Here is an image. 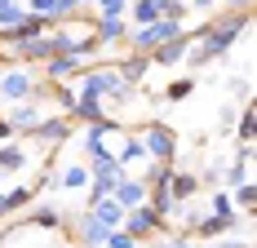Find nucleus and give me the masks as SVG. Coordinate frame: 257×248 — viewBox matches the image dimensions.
Masks as SVG:
<instances>
[{"label":"nucleus","instance_id":"nucleus-3","mask_svg":"<svg viewBox=\"0 0 257 248\" xmlns=\"http://www.w3.org/2000/svg\"><path fill=\"white\" fill-rule=\"evenodd\" d=\"M138 138H142V147H147V160H164V164L178 169V133H173L169 124L155 120V124H147Z\"/></svg>","mask_w":257,"mask_h":248},{"label":"nucleus","instance_id":"nucleus-36","mask_svg":"<svg viewBox=\"0 0 257 248\" xmlns=\"http://www.w3.org/2000/svg\"><path fill=\"white\" fill-rule=\"evenodd\" d=\"M23 9H27V14H45V18L53 23V0H27Z\"/></svg>","mask_w":257,"mask_h":248},{"label":"nucleus","instance_id":"nucleus-23","mask_svg":"<svg viewBox=\"0 0 257 248\" xmlns=\"http://www.w3.org/2000/svg\"><path fill=\"white\" fill-rule=\"evenodd\" d=\"M147 204H151L164 222H169V217H178V199L169 195V186H147Z\"/></svg>","mask_w":257,"mask_h":248},{"label":"nucleus","instance_id":"nucleus-19","mask_svg":"<svg viewBox=\"0 0 257 248\" xmlns=\"http://www.w3.org/2000/svg\"><path fill=\"white\" fill-rule=\"evenodd\" d=\"M31 160H27V147L18 142V138H9L5 147H0V173H18V169H27Z\"/></svg>","mask_w":257,"mask_h":248},{"label":"nucleus","instance_id":"nucleus-21","mask_svg":"<svg viewBox=\"0 0 257 248\" xmlns=\"http://www.w3.org/2000/svg\"><path fill=\"white\" fill-rule=\"evenodd\" d=\"M160 14H164V0H128L124 18H133V27H142V23H155Z\"/></svg>","mask_w":257,"mask_h":248},{"label":"nucleus","instance_id":"nucleus-39","mask_svg":"<svg viewBox=\"0 0 257 248\" xmlns=\"http://www.w3.org/2000/svg\"><path fill=\"white\" fill-rule=\"evenodd\" d=\"M213 5H217V0H186V9H200V14H208Z\"/></svg>","mask_w":257,"mask_h":248},{"label":"nucleus","instance_id":"nucleus-16","mask_svg":"<svg viewBox=\"0 0 257 248\" xmlns=\"http://www.w3.org/2000/svg\"><path fill=\"white\" fill-rule=\"evenodd\" d=\"M84 213H89V217H93V222H102V226H111V230H115V226L124 222V208H120V204H115V199H111V195H102V199H93V204H89V208H84Z\"/></svg>","mask_w":257,"mask_h":248},{"label":"nucleus","instance_id":"nucleus-7","mask_svg":"<svg viewBox=\"0 0 257 248\" xmlns=\"http://www.w3.org/2000/svg\"><path fill=\"white\" fill-rule=\"evenodd\" d=\"M40 120H45V102H31V98H27V102H14V106L5 111V124L14 129V138H18V133H31Z\"/></svg>","mask_w":257,"mask_h":248},{"label":"nucleus","instance_id":"nucleus-5","mask_svg":"<svg viewBox=\"0 0 257 248\" xmlns=\"http://www.w3.org/2000/svg\"><path fill=\"white\" fill-rule=\"evenodd\" d=\"M31 84H36V75L27 71L23 62L5 67V71H0V102H5V106H14V102H27V98H31Z\"/></svg>","mask_w":257,"mask_h":248},{"label":"nucleus","instance_id":"nucleus-24","mask_svg":"<svg viewBox=\"0 0 257 248\" xmlns=\"http://www.w3.org/2000/svg\"><path fill=\"white\" fill-rule=\"evenodd\" d=\"M111 155H115L124 169H133V164H142V160H147V147H142V138H120V147L111 151Z\"/></svg>","mask_w":257,"mask_h":248},{"label":"nucleus","instance_id":"nucleus-9","mask_svg":"<svg viewBox=\"0 0 257 248\" xmlns=\"http://www.w3.org/2000/svg\"><path fill=\"white\" fill-rule=\"evenodd\" d=\"M84 71V62L80 58H71V53H53V58H45V84H62V80H71V75Z\"/></svg>","mask_w":257,"mask_h":248},{"label":"nucleus","instance_id":"nucleus-22","mask_svg":"<svg viewBox=\"0 0 257 248\" xmlns=\"http://www.w3.org/2000/svg\"><path fill=\"white\" fill-rule=\"evenodd\" d=\"M80 147L89 151V164H98V160H111V147H106V138L93 129V124H84V138H80Z\"/></svg>","mask_w":257,"mask_h":248},{"label":"nucleus","instance_id":"nucleus-4","mask_svg":"<svg viewBox=\"0 0 257 248\" xmlns=\"http://www.w3.org/2000/svg\"><path fill=\"white\" fill-rule=\"evenodd\" d=\"M120 230H128V235H133V239L142 244V239H151V235H164V230H169V222H164V217L155 213L151 204H138V208H128V213H124Z\"/></svg>","mask_w":257,"mask_h":248},{"label":"nucleus","instance_id":"nucleus-13","mask_svg":"<svg viewBox=\"0 0 257 248\" xmlns=\"http://www.w3.org/2000/svg\"><path fill=\"white\" fill-rule=\"evenodd\" d=\"M186 49H191V40H186V31H182V36H173V40H164L160 49H151L147 58L160 62V67H178V62H186Z\"/></svg>","mask_w":257,"mask_h":248},{"label":"nucleus","instance_id":"nucleus-10","mask_svg":"<svg viewBox=\"0 0 257 248\" xmlns=\"http://www.w3.org/2000/svg\"><path fill=\"white\" fill-rule=\"evenodd\" d=\"M111 199L120 204V208H138V204H147V182L142 177H120L115 186H111Z\"/></svg>","mask_w":257,"mask_h":248},{"label":"nucleus","instance_id":"nucleus-18","mask_svg":"<svg viewBox=\"0 0 257 248\" xmlns=\"http://www.w3.org/2000/svg\"><path fill=\"white\" fill-rule=\"evenodd\" d=\"M71 120H76V124H98V120H106V106H102V98H84V93H76Z\"/></svg>","mask_w":257,"mask_h":248},{"label":"nucleus","instance_id":"nucleus-12","mask_svg":"<svg viewBox=\"0 0 257 248\" xmlns=\"http://www.w3.org/2000/svg\"><path fill=\"white\" fill-rule=\"evenodd\" d=\"M164 186H169V195L178 199V204H186V199H195L200 191H204V182H200V173H186V169H173Z\"/></svg>","mask_w":257,"mask_h":248},{"label":"nucleus","instance_id":"nucleus-27","mask_svg":"<svg viewBox=\"0 0 257 248\" xmlns=\"http://www.w3.org/2000/svg\"><path fill=\"white\" fill-rule=\"evenodd\" d=\"M27 204H36V191H31V186H14V191H5V217H9V213H23Z\"/></svg>","mask_w":257,"mask_h":248},{"label":"nucleus","instance_id":"nucleus-14","mask_svg":"<svg viewBox=\"0 0 257 248\" xmlns=\"http://www.w3.org/2000/svg\"><path fill=\"white\" fill-rule=\"evenodd\" d=\"M124 36H128L124 18H111V14H98V18H93V40H98V45H120Z\"/></svg>","mask_w":257,"mask_h":248},{"label":"nucleus","instance_id":"nucleus-35","mask_svg":"<svg viewBox=\"0 0 257 248\" xmlns=\"http://www.w3.org/2000/svg\"><path fill=\"white\" fill-rule=\"evenodd\" d=\"M253 111H248V106H244V115H239V138H244V142H253V133H257V129H253Z\"/></svg>","mask_w":257,"mask_h":248},{"label":"nucleus","instance_id":"nucleus-20","mask_svg":"<svg viewBox=\"0 0 257 248\" xmlns=\"http://www.w3.org/2000/svg\"><path fill=\"white\" fill-rule=\"evenodd\" d=\"M231 230H239V226L226 222V217H217V213H204V222L191 230V239H217V235H231Z\"/></svg>","mask_w":257,"mask_h":248},{"label":"nucleus","instance_id":"nucleus-6","mask_svg":"<svg viewBox=\"0 0 257 248\" xmlns=\"http://www.w3.org/2000/svg\"><path fill=\"white\" fill-rule=\"evenodd\" d=\"M71 133H76V120H71V115H45L27 138H31L36 147H58V142H67Z\"/></svg>","mask_w":257,"mask_h":248},{"label":"nucleus","instance_id":"nucleus-1","mask_svg":"<svg viewBox=\"0 0 257 248\" xmlns=\"http://www.w3.org/2000/svg\"><path fill=\"white\" fill-rule=\"evenodd\" d=\"M71 84H76V93H84V98H115V102H128V93H133L124 80L115 75V67H84Z\"/></svg>","mask_w":257,"mask_h":248},{"label":"nucleus","instance_id":"nucleus-41","mask_svg":"<svg viewBox=\"0 0 257 248\" xmlns=\"http://www.w3.org/2000/svg\"><path fill=\"white\" fill-rule=\"evenodd\" d=\"M89 5H98V0H80V9H89Z\"/></svg>","mask_w":257,"mask_h":248},{"label":"nucleus","instance_id":"nucleus-29","mask_svg":"<svg viewBox=\"0 0 257 248\" xmlns=\"http://www.w3.org/2000/svg\"><path fill=\"white\" fill-rule=\"evenodd\" d=\"M191 93H195V75H182V80L169 84V102H186Z\"/></svg>","mask_w":257,"mask_h":248},{"label":"nucleus","instance_id":"nucleus-17","mask_svg":"<svg viewBox=\"0 0 257 248\" xmlns=\"http://www.w3.org/2000/svg\"><path fill=\"white\" fill-rule=\"evenodd\" d=\"M208 213H217V217L235 222V226H239V235H248V222H239V217H235V199H231V191H226V186H217V191L208 195Z\"/></svg>","mask_w":257,"mask_h":248},{"label":"nucleus","instance_id":"nucleus-2","mask_svg":"<svg viewBox=\"0 0 257 248\" xmlns=\"http://www.w3.org/2000/svg\"><path fill=\"white\" fill-rule=\"evenodd\" d=\"M186 27L182 23H173V18H155V23H142V27H128V45H133V53H151V49H160L164 40H173V36H182Z\"/></svg>","mask_w":257,"mask_h":248},{"label":"nucleus","instance_id":"nucleus-26","mask_svg":"<svg viewBox=\"0 0 257 248\" xmlns=\"http://www.w3.org/2000/svg\"><path fill=\"white\" fill-rule=\"evenodd\" d=\"M80 186H89V164H67L58 173V191H80Z\"/></svg>","mask_w":257,"mask_h":248},{"label":"nucleus","instance_id":"nucleus-15","mask_svg":"<svg viewBox=\"0 0 257 248\" xmlns=\"http://www.w3.org/2000/svg\"><path fill=\"white\" fill-rule=\"evenodd\" d=\"M147 71H151V58H147V53H128V58H120V67H115V75L124 80L128 89H138Z\"/></svg>","mask_w":257,"mask_h":248},{"label":"nucleus","instance_id":"nucleus-40","mask_svg":"<svg viewBox=\"0 0 257 248\" xmlns=\"http://www.w3.org/2000/svg\"><path fill=\"white\" fill-rule=\"evenodd\" d=\"M9 138H14V129H9V124H5V115H0V142H9Z\"/></svg>","mask_w":257,"mask_h":248},{"label":"nucleus","instance_id":"nucleus-25","mask_svg":"<svg viewBox=\"0 0 257 248\" xmlns=\"http://www.w3.org/2000/svg\"><path fill=\"white\" fill-rule=\"evenodd\" d=\"M106 230L111 226H102V222H93L89 213L80 217V244L76 248H102V239H106Z\"/></svg>","mask_w":257,"mask_h":248},{"label":"nucleus","instance_id":"nucleus-32","mask_svg":"<svg viewBox=\"0 0 257 248\" xmlns=\"http://www.w3.org/2000/svg\"><path fill=\"white\" fill-rule=\"evenodd\" d=\"M231 199H235V204H244V208H253V204H257V186H253V182H239V186L231 191Z\"/></svg>","mask_w":257,"mask_h":248},{"label":"nucleus","instance_id":"nucleus-11","mask_svg":"<svg viewBox=\"0 0 257 248\" xmlns=\"http://www.w3.org/2000/svg\"><path fill=\"white\" fill-rule=\"evenodd\" d=\"M9 53L18 58V62H45V58H53V45H49V31L45 36H31V40H18V45H9Z\"/></svg>","mask_w":257,"mask_h":248},{"label":"nucleus","instance_id":"nucleus-37","mask_svg":"<svg viewBox=\"0 0 257 248\" xmlns=\"http://www.w3.org/2000/svg\"><path fill=\"white\" fill-rule=\"evenodd\" d=\"M217 5H226V14H239V9H248L253 0H217Z\"/></svg>","mask_w":257,"mask_h":248},{"label":"nucleus","instance_id":"nucleus-28","mask_svg":"<svg viewBox=\"0 0 257 248\" xmlns=\"http://www.w3.org/2000/svg\"><path fill=\"white\" fill-rule=\"evenodd\" d=\"M23 5H18V0H9V5H0V31H9V27H18L23 23Z\"/></svg>","mask_w":257,"mask_h":248},{"label":"nucleus","instance_id":"nucleus-43","mask_svg":"<svg viewBox=\"0 0 257 248\" xmlns=\"http://www.w3.org/2000/svg\"><path fill=\"white\" fill-rule=\"evenodd\" d=\"M0 5H9V0H0Z\"/></svg>","mask_w":257,"mask_h":248},{"label":"nucleus","instance_id":"nucleus-8","mask_svg":"<svg viewBox=\"0 0 257 248\" xmlns=\"http://www.w3.org/2000/svg\"><path fill=\"white\" fill-rule=\"evenodd\" d=\"M23 226H31V230H67V217L53 208V204H27V217H23Z\"/></svg>","mask_w":257,"mask_h":248},{"label":"nucleus","instance_id":"nucleus-31","mask_svg":"<svg viewBox=\"0 0 257 248\" xmlns=\"http://www.w3.org/2000/svg\"><path fill=\"white\" fill-rule=\"evenodd\" d=\"M102 248H138V239H133L128 230H120V226H115V230H106Z\"/></svg>","mask_w":257,"mask_h":248},{"label":"nucleus","instance_id":"nucleus-33","mask_svg":"<svg viewBox=\"0 0 257 248\" xmlns=\"http://www.w3.org/2000/svg\"><path fill=\"white\" fill-rule=\"evenodd\" d=\"M208 248H253L248 235H217V239H208Z\"/></svg>","mask_w":257,"mask_h":248},{"label":"nucleus","instance_id":"nucleus-30","mask_svg":"<svg viewBox=\"0 0 257 248\" xmlns=\"http://www.w3.org/2000/svg\"><path fill=\"white\" fill-rule=\"evenodd\" d=\"M80 14V0H53V27L58 23H71Z\"/></svg>","mask_w":257,"mask_h":248},{"label":"nucleus","instance_id":"nucleus-34","mask_svg":"<svg viewBox=\"0 0 257 248\" xmlns=\"http://www.w3.org/2000/svg\"><path fill=\"white\" fill-rule=\"evenodd\" d=\"M93 9H98V14H111V18H124V14H128V0H98Z\"/></svg>","mask_w":257,"mask_h":248},{"label":"nucleus","instance_id":"nucleus-42","mask_svg":"<svg viewBox=\"0 0 257 248\" xmlns=\"http://www.w3.org/2000/svg\"><path fill=\"white\" fill-rule=\"evenodd\" d=\"M0 217H5V191H0Z\"/></svg>","mask_w":257,"mask_h":248},{"label":"nucleus","instance_id":"nucleus-38","mask_svg":"<svg viewBox=\"0 0 257 248\" xmlns=\"http://www.w3.org/2000/svg\"><path fill=\"white\" fill-rule=\"evenodd\" d=\"M169 248H195V244H191L186 235H178V230H173V235H169Z\"/></svg>","mask_w":257,"mask_h":248}]
</instances>
